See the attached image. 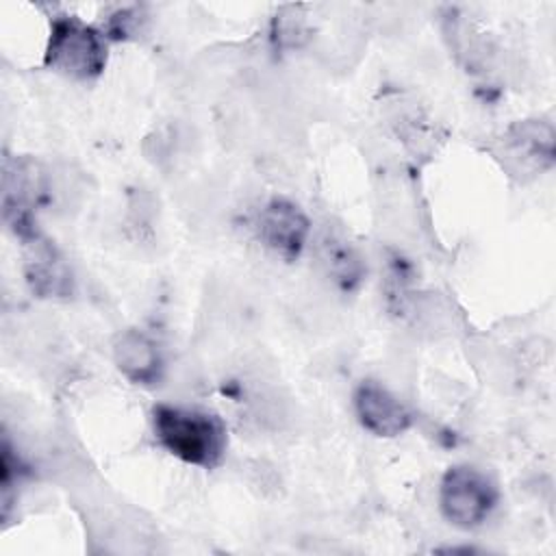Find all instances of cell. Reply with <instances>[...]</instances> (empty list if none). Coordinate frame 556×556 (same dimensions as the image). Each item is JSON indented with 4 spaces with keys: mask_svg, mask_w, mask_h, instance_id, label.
Instances as JSON below:
<instances>
[{
    "mask_svg": "<svg viewBox=\"0 0 556 556\" xmlns=\"http://www.w3.org/2000/svg\"><path fill=\"white\" fill-rule=\"evenodd\" d=\"M152 426L159 443L182 463L211 469L226 452V426L213 413L159 404L152 410Z\"/></svg>",
    "mask_w": 556,
    "mask_h": 556,
    "instance_id": "6da1fadb",
    "label": "cell"
},
{
    "mask_svg": "<svg viewBox=\"0 0 556 556\" xmlns=\"http://www.w3.org/2000/svg\"><path fill=\"white\" fill-rule=\"evenodd\" d=\"M46 65L70 78L91 80L106 65L104 37L78 17L59 15L50 26Z\"/></svg>",
    "mask_w": 556,
    "mask_h": 556,
    "instance_id": "7a4b0ae2",
    "label": "cell"
},
{
    "mask_svg": "<svg viewBox=\"0 0 556 556\" xmlns=\"http://www.w3.org/2000/svg\"><path fill=\"white\" fill-rule=\"evenodd\" d=\"M497 504V489L486 473L469 465L450 467L439 486L443 517L456 528L471 530L486 521Z\"/></svg>",
    "mask_w": 556,
    "mask_h": 556,
    "instance_id": "3957f363",
    "label": "cell"
},
{
    "mask_svg": "<svg viewBox=\"0 0 556 556\" xmlns=\"http://www.w3.org/2000/svg\"><path fill=\"white\" fill-rule=\"evenodd\" d=\"M256 230L261 241L280 258L293 261L306 245L311 224L308 217L285 198L269 200L256 219Z\"/></svg>",
    "mask_w": 556,
    "mask_h": 556,
    "instance_id": "277c9868",
    "label": "cell"
},
{
    "mask_svg": "<svg viewBox=\"0 0 556 556\" xmlns=\"http://www.w3.org/2000/svg\"><path fill=\"white\" fill-rule=\"evenodd\" d=\"M354 408L365 430L378 437H397L410 426V415L404 404L374 380L358 384L354 393Z\"/></svg>",
    "mask_w": 556,
    "mask_h": 556,
    "instance_id": "5b68a950",
    "label": "cell"
},
{
    "mask_svg": "<svg viewBox=\"0 0 556 556\" xmlns=\"http://www.w3.org/2000/svg\"><path fill=\"white\" fill-rule=\"evenodd\" d=\"M26 243V280L33 291L43 298H61L70 295L72 278L70 271L54 250V245L39 235L24 241Z\"/></svg>",
    "mask_w": 556,
    "mask_h": 556,
    "instance_id": "8992f818",
    "label": "cell"
},
{
    "mask_svg": "<svg viewBox=\"0 0 556 556\" xmlns=\"http://www.w3.org/2000/svg\"><path fill=\"white\" fill-rule=\"evenodd\" d=\"M115 363L122 374L137 384H154L161 380L163 358L159 345L139 330H126L117 339Z\"/></svg>",
    "mask_w": 556,
    "mask_h": 556,
    "instance_id": "52a82bcc",
    "label": "cell"
},
{
    "mask_svg": "<svg viewBox=\"0 0 556 556\" xmlns=\"http://www.w3.org/2000/svg\"><path fill=\"white\" fill-rule=\"evenodd\" d=\"M324 250H326L324 258H326L330 271L337 276V280H341L348 287L358 280L361 265H358L356 254L348 245H337V241H326Z\"/></svg>",
    "mask_w": 556,
    "mask_h": 556,
    "instance_id": "ba28073f",
    "label": "cell"
}]
</instances>
